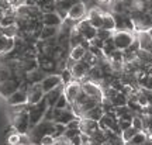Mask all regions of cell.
<instances>
[{"instance_id":"6da1fadb","label":"cell","mask_w":152,"mask_h":145,"mask_svg":"<svg viewBox=\"0 0 152 145\" xmlns=\"http://www.w3.org/2000/svg\"><path fill=\"white\" fill-rule=\"evenodd\" d=\"M11 127L17 134L26 135L30 133V117L28 110L17 114H11Z\"/></svg>"},{"instance_id":"7a4b0ae2","label":"cell","mask_w":152,"mask_h":145,"mask_svg":"<svg viewBox=\"0 0 152 145\" xmlns=\"http://www.w3.org/2000/svg\"><path fill=\"white\" fill-rule=\"evenodd\" d=\"M48 108V104L45 102V99L35 104V106H30L28 104V117H30V130L34 128L37 124H39L44 120V114Z\"/></svg>"},{"instance_id":"3957f363","label":"cell","mask_w":152,"mask_h":145,"mask_svg":"<svg viewBox=\"0 0 152 145\" xmlns=\"http://www.w3.org/2000/svg\"><path fill=\"white\" fill-rule=\"evenodd\" d=\"M134 32H128V31H114L113 35V42L115 45V48L120 51H125L131 45V42L134 41Z\"/></svg>"},{"instance_id":"277c9868","label":"cell","mask_w":152,"mask_h":145,"mask_svg":"<svg viewBox=\"0 0 152 145\" xmlns=\"http://www.w3.org/2000/svg\"><path fill=\"white\" fill-rule=\"evenodd\" d=\"M80 87L82 90L87 94L89 99H92V100L97 103L103 100V90H102V87L99 86L97 83H94V82H83V83H80Z\"/></svg>"},{"instance_id":"5b68a950","label":"cell","mask_w":152,"mask_h":145,"mask_svg":"<svg viewBox=\"0 0 152 145\" xmlns=\"http://www.w3.org/2000/svg\"><path fill=\"white\" fill-rule=\"evenodd\" d=\"M27 96H28V104L30 106H35L38 103L44 100V93L42 87H41V83H34V85H30L27 90Z\"/></svg>"},{"instance_id":"8992f818","label":"cell","mask_w":152,"mask_h":145,"mask_svg":"<svg viewBox=\"0 0 152 145\" xmlns=\"http://www.w3.org/2000/svg\"><path fill=\"white\" fill-rule=\"evenodd\" d=\"M20 85H21V81H20V79H14V78L7 82L0 83V96L3 97L4 100L9 99L13 93H16V92L20 89Z\"/></svg>"},{"instance_id":"52a82bcc","label":"cell","mask_w":152,"mask_h":145,"mask_svg":"<svg viewBox=\"0 0 152 145\" xmlns=\"http://www.w3.org/2000/svg\"><path fill=\"white\" fill-rule=\"evenodd\" d=\"M62 85V79H61L59 73H51V75H47L41 82V87H42L44 93L47 94L48 92L54 90L55 87H58Z\"/></svg>"},{"instance_id":"ba28073f","label":"cell","mask_w":152,"mask_h":145,"mask_svg":"<svg viewBox=\"0 0 152 145\" xmlns=\"http://www.w3.org/2000/svg\"><path fill=\"white\" fill-rule=\"evenodd\" d=\"M6 103L9 107H14V106H23V104H28V96L27 90L18 89L16 93H13L9 99H6Z\"/></svg>"},{"instance_id":"9c48e42d","label":"cell","mask_w":152,"mask_h":145,"mask_svg":"<svg viewBox=\"0 0 152 145\" xmlns=\"http://www.w3.org/2000/svg\"><path fill=\"white\" fill-rule=\"evenodd\" d=\"M86 13H87V10H86V7H85V4H83L82 1H76L75 4L69 9V11H68V18L79 23L85 18Z\"/></svg>"},{"instance_id":"30bf717a","label":"cell","mask_w":152,"mask_h":145,"mask_svg":"<svg viewBox=\"0 0 152 145\" xmlns=\"http://www.w3.org/2000/svg\"><path fill=\"white\" fill-rule=\"evenodd\" d=\"M89 69H90V66H89L87 64H85L83 61H77V62H75V65L72 66V69H71V73H72L73 81L80 82L85 76H87Z\"/></svg>"},{"instance_id":"8fae6325","label":"cell","mask_w":152,"mask_h":145,"mask_svg":"<svg viewBox=\"0 0 152 145\" xmlns=\"http://www.w3.org/2000/svg\"><path fill=\"white\" fill-rule=\"evenodd\" d=\"M87 21L90 23V26L92 27H94L96 30H99V28H102V26H103V11L100 10L99 7H96V9H92V10H87Z\"/></svg>"},{"instance_id":"7c38bea8","label":"cell","mask_w":152,"mask_h":145,"mask_svg":"<svg viewBox=\"0 0 152 145\" xmlns=\"http://www.w3.org/2000/svg\"><path fill=\"white\" fill-rule=\"evenodd\" d=\"M41 23L44 27H61L64 20L56 14V11H54V13H44L41 17Z\"/></svg>"},{"instance_id":"4fadbf2b","label":"cell","mask_w":152,"mask_h":145,"mask_svg":"<svg viewBox=\"0 0 152 145\" xmlns=\"http://www.w3.org/2000/svg\"><path fill=\"white\" fill-rule=\"evenodd\" d=\"M82 87H80V83L77 81H73L71 82L69 85H66L65 86V92H64V94L66 96V99H68V102L69 103H75L76 97H77V94L80 93Z\"/></svg>"},{"instance_id":"5bb4252c","label":"cell","mask_w":152,"mask_h":145,"mask_svg":"<svg viewBox=\"0 0 152 145\" xmlns=\"http://www.w3.org/2000/svg\"><path fill=\"white\" fill-rule=\"evenodd\" d=\"M100 128L99 127V123L97 121H93V120H89V118H80V125H79V130H80V134H85L87 137L97 131Z\"/></svg>"},{"instance_id":"9a60e30c","label":"cell","mask_w":152,"mask_h":145,"mask_svg":"<svg viewBox=\"0 0 152 145\" xmlns=\"http://www.w3.org/2000/svg\"><path fill=\"white\" fill-rule=\"evenodd\" d=\"M64 92H65V86H64V85H61V86L55 87L54 90L48 92V93L44 96L45 102H47V104H48V107H54L55 103H56V100L61 97V94H64Z\"/></svg>"},{"instance_id":"2e32d148","label":"cell","mask_w":152,"mask_h":145,"mask_svg":"<svg viewBox=\"0 0 152 145\" xmlns=\"http://www.w3.org/2000/svg\"><path fill=\"white\" fill-rule=\"evenodd\" d=\"M107 7H109V13L111 14H128L125 1L123 0H110Z\"/></svg>"},{"instance_id":"e0dca14e","label":"cell","mask_w":152,"mask_h":145,"mask_svg":"<svg viewBox=\"0 0 152 145\" xmlns=\"http://www.w3.org/2000/svg\"><path fill=\"white\" fill-rule=\"evenodd\" d=\"M45 76H47V73H45V72H42V70L38 68V69L33 70V72H28V73H26V78H24V81L27 82L28 85H34V83H41Z\"/></svg>"},{"instance_id":"ac0fdd59","label":"cell","mask_w":152,"mask_h":145,"mask_svg":"<svg viewBox=\"0 0 152 145\" xmlns=\"http://www.w3.org/2000/svg\"><path fill=\"white\" fill-rule=\"evenodd\" d=\"M137 40H138V42H140V48L141 49H145V51H149L152 45V37L149 35V32L148 31H140L135 34Z\"/></svg>"},{"instance_id":"d6986e66","label":"cell","mask_w":152,"mask_h":145,"mask_svg":"<svg viewBox=\"0 0 152 145\" xmlns=\"http://www.w3.org/2000/svg\"><path fill=\"white\" fill-rule=\"evenodd\" d=\"M59 32V27H42L41 31H39V35H38V40L39 41H48V40H52L58 35Z\"/></svg>"},{"instance_id":"ffe728a7","label":"cell","mask_w":152,"mask_h":145,"mask_svg":"<svg viewBox=\"0 0 152 145\" xmlns=\"http://www.w3.org/2000/svg\"><path fill=\"white\" fill-rule=\"evenodd\" d=\"M104 116V111L103 108H102V106L100 104H97L96 107H93L92 110H89L87 113H85V116L82 118H89V120H93V121H100L102 120V117Z\"/></svg>"},{"instance_id":"44dd1931","label":"cell","mask_w":152,"mask_h":145,"mask_svg":"<svg viewBox=\"0 0 152 145\" xmlns=\"http://www.w3.org/2000/svg\"><path fill=\"white\" fill-rule=\"evenodd\" d=\"M76 116L73 114L72 110H62L59 114V117L55 120L54 123H58V124H64V125H68V124L71 123L72 120H75Z\"/></svg>"},{"instance_id":"7402d4cb","label":"cell","mask_w":152,"mask_h":145,"mask_svg":"<svg viewBox=\"0 0 152 145\" xmlns=\"http://www.w3.org/2000/svg\"><path fill=\"white\" fill-rule=\"evenodd\" d=\"M102 28L109 30V31H115V21H114V17L111 13H109V11L103 13V26H102Z\"/></svg>"},{"instance_id":"603a6c76","label":"cell","mask_w":152,"mask_h":145,"mask_svg":"<svg viewBox=\"0 0 152 145\" xmlns=\"http://www.w3.org/2000/svg\"><path fill=\"white\" fill-rule=\"evenodd\" d=\"M83 41H85V38L82 37V34L77 31L76 28H73L71 31V35H69V47H71V48L79 47Z\"/></svg>"},{"instance_id":"cb8c5ba5","label":"cell","mask_w":152,"mask_h":145,"mask_svg":"<svg viewBox=\"0 0 152 145\" xmlns=\"http://www.w3.org/2000/svg\"><path fill=\"white\" fill-rule=\"evenodd\" d=\"M85 54H86V49L83 48L82 45L69 49V58L73 59L75 62H77V61H82V59H83V56H85Z\"/></svg>"},{"instance_id":"d4e9b609","label":"cell","mask_w":152,"mask_h":145,"mask_svg":"<svg viewBox=\"0 0 152 145\" xmlns=\"http://www.w3.org/2000/svg\"><path fill=\"white\" fill-rule=\"evenodd\" d=\"M10 79H13V72L7 68L4 62H0V83L10 81Z\"/></svg>"},{"instance_id":"484cf974","label":"cell","mask_w":152,"mask_h":145,"mask_svg":"<svg viewBox=\"0 0 152 145\" xmlns=\"http://www.w3.org/2000/svg\"><path fill=\"white\" fill-rule=\"evenodd\" d=\"M148 140V135L147 133H144V131H140V133H137L132 138H131L128 142H127V145H142L145 141Z\"/></svg>"},{"instance_id":"4316f807","label":"cell","mask_w":152,"mask_h":145,"mask_svg":"<svg viewBox=\"0 0 152 145\" xmlns=\"http://www.w3.org/2000/svg\"><path fill=\"white\" fill-rule=\"evenodd\" d=\"M90 140H92L94 144H97V145H102V144H104V142H107L106 135H104V131L102 128H99L97 131H94V133L90 135Z\"/></svg>"},{"instance_id":"83f0119b","label":"cell","mask_w":152,"mask_h":145,"mask_svg":"<svg viewBox=\"0 0 152 145\" xmlns=\"http://www.w3.org/2000/svg\"><path fill=\"white\" fill-rule=\"evenodd\" d=\"M110 102H111V104L114 106V108L120 107V106H127V103H128V97L125 96L124 93L118 92V93H117V96L114 97L113 100H110Z\"/></svg>"},{"instance_id":"f1b7e54d","label":"cell","mask_w":152,"mask_h":145,"mask_svg":"<svg viewBox=\"0 0 152 145\" xmlns=\"http://www.w3.org/2000/svg\"><path fill=\"white\" fill-rule=\"evenodd\" d=\"M115 49L117 48H115V45H114V42H113V38H110V40H107V41H104V45H103V48H102V51H103L104 56L109 59L110 55L113 54Z\"/></svg>"},{"instance_id":"f546056e","label":"cell","mask_w":152,"mask_h":145,"mask_svg":"<svg viewBox=\"0 0 152 145\" xmlns=\"http://www.w3.org/2000/svg\"><path fill=\"white\" fill-rule=\"evenodd\" d=\"M54 107L58 108V110H71V104H69V102H68V99H66L65 94H61V97L56 100Z\"/></svg>"},{"instance_id":"4dcf8cb0","label":"cell","mask_w":152,"mask_h":145,"mask_svg":"<svg viewBox=\"0 0 152 145\" xmlns=\"http://www.w3.org/2000/svg\"><path fill=\"white\" fill-rule=\"evenodd\" d=\"M114 35V31H109V30H104V28H99L97 30V34H96V38L102 40V41H107L110 38H113Z\"/></svg>"},{"instance_id":"1f68e13d","label":"cell","mask_w":152,"mask_h":145,"mask_svg":"<svg viewBox=\"0 0 152 145\" xmlns=\"http://www.w3.org/2000/svg\"><path fill=\"white\" fill-rule=\"evenodd\" d=\"M137 133H140V131H137V130L134 128L132 125H131L130 128L124 130V131L121 133V138H123V140L125 141V144H127V142H128V141H130L131 138H132V137H134V135L137 134Z\"/></svg>"},{"instance_id":"d6a6232c","label":"cell","mask_w":152,"mask_h":145,"mask_svg":"<svg viewBox=\"0 0 152 145\" xmlns=\"http://www.w3.org/2000/svg\"><path fill=\"white\" fill-rule=\"evenodd\" d=\"M131 125L137 130V131H144V123H142V116L141 114H135L132 121H131Z\"/></svg>"},{"instance_id":"836d02e7","label":"cell","mask_w":152,"mask_h":145,"mask_svg":"<svg viewBox=\"0 0 152 145\" xmlns=\"http://www.w3.org/2000/svg\"><path fill=\"white\" fill-rule=\"evenodd\" d=\"M59 75H61V79H62V85H64V86H66V85H69L71 82H73V78H72L71 70L64 69L62 72H59Z\"/></svg>"},{"instance_id":"e575fe53","label":"cell","mask_w":152,"mask_h":145,"mask_svg":"<svg viewBox=\"0 0 152 145\" xmlns=\"http://www.w3.org/2000/svg\"><path fill=\"white\" fill-rule=\"evenodd\" d=\"M20 138H21V135L17 134L16 131H13V133L7 135V145H18L20 144Z\"/></svg>"},{"instance_id":"d590c367","label":"cell","mask_w":152,"mask_h":145,"mask_svg":"<svg viewBox=\"0 0 152 145\" xmlns=\"http://www.w3.org/2000/svg\"><path fill=\"white\" fill-rule=\"evenodd\" d=\"M109 61H114V62H124V51L115 49L113 54L110 55Z\"/></svg>"},{"instance_id":"8d00e7d4","label":"cell","mask_w":152,"mask_h":145,"mask_svg":"<svg viewBox=\"0 0 152 145\" xmlns=\"http://www.w3.org/2000/svg\"><path fill=\"white\" fill-rule=\"evenodd\" d=\"M55 138L52 137V135H45V137H42L41 138V141H39V145H55Z\"/></svg>"},{"instance_id":"74e56055","label":"cell","mask_w":152,"mask_h":145,"mask_svg":"<svg viewBox=\"0 0 152 145\" xmlns=\"http://www.w3.org/2000/svg\"><path fill=\"white\" fill-rule=\"evenodd\" d=\"M79 125H80V118L76 117L75 120H72L71 123L66 125V128H69V130H79ZM79 131H80V130H79Z\"/></svg>"},{"instance_id":"f35d334b","label":"cell","mask_w":152,"mask_h":145,"mask_svg":"<svg viewBox=\"0 0 152 145\" xmlns=\"http://www.w3.org/2000/svg\"><path fill=\"white\" fill-rule=\"evenodd\" d=\"M118 127L121 130V133L124 131V130L130 128L131 127V121H125V120H118Z\"/></svg>"},{"instance_id":"ab89813d","label":"cell","mask_w":152,"mask_h":145,"mask_svg":"<svg viewBox=\"0 0 152 145\" xmlns=\"http://www.w3.org/2000/svg\"><path fill=\"white\" fill-rule=\"evenodd\" d=\"M68 142H69L71 145H82L80 134H79V135H75V137H72L71 140H68Z\"/></svg>"},{"instance_id":"60d3db41","label":"cell","mask_w":152,"mask_h":145,"mask_svg":"<svg viewBox=\"0 0 152 145\" xmlns=\"http://www.w3.org/2000/svg\"><path fill=\"white\" fill-rule=\"evenodd\" d=\"M142 89H145V90H152V75H148L147 82H145V85H144Z\"/></svg>"},{"instance_id":"b9f144b4","label":"cell","mask_w":152,"mask_h":145,"mask_svg":"<svg viewBox=\"0 0 152 145\" xmlns=\"http://www.w3.org/2000/svg\"><path fill=\"white\" fill-rule=\"evenodd\" d=\"M141 90L145 94V97H147L148 104H152V90H145V89H141Z\"/></svg>"},{"instance_id":"7bdbcfd3","label":"cell","mask_w":152,"mask_h":145,"mask_svg":"<svg viewBox=\"0 0 152 145\" xmlns=\"http://www.w3.org/2000/svg\"><path fill=\"white\" fill-rule=\"evenodd\" d=\"M109 1L110 0H97L99 4H109Z\"/></svg>"},{"instance_id":"ee69618b","label":"cell","mask_w":152,"mask_h":145,"mask_svg":"<svg viewBox=\"0 0 152 145\" xmlns=\"http://www.w3.org/2000/svg\"><path fill=\"white\" fill-rule=\"evenodd\" d=\"M142 145H152V140H149V138H148V140L145 141V142H144Z\"/></svg>"},{"instance_id":"f6af8a7d","label":"cell","mask_w":152,"mask_h":145,"mask_svg":"<svg viewBox=\"0 0 152 145\" xmlns=\"http://www.w3.org/2000/svg\"><path fill=\"white\" fill-rule=\"evenodd\" d=\"M79 1H82L83 4H86V3H87V1H89V0H79Z\"/></svg>"},{"instance_id":"bcb514c9","label":"cell","mask_w":152,"mask_h":145,"mask_svg":"<svg viewBox=\"0 0 152 145\" xmlns=\"http://www.w3.org/2000/svg\"><path fill=\"white\" fill-rule=\"evenodd\" d=\"M148 32H149V35L152 37V28H149V30H148Z\"/></svg>"},{"instance_id":"7dc6e473","label":"cell","mask_w":152,"mask_h":145,"mask_svg":"<svg viewBox=\"0 0 152 145\" xmlns=\"http://www.w3.org/2000/svg\"><path fill=\"white\" fill-rule=\"evenodd\" d=\"M123 1H127V0H123Z\"/></svg>"}]
</instances>
